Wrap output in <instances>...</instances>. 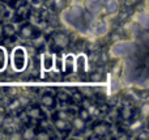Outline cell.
<instances>
[{"label":"cell","mask_w":149,"mask_h":140,"mask_svg":"<svg viewBox=\"0 0 149 140\" xmlns=\"http://www.w3.org/2000/svg\"><path fill=\"white\" fill-rule=\"evenodd\" d=\"M30 13V7L29 4H24L21 7H17L16 9H13V21L17 24L22 22V21L28 20V16Z\"/></svg>","instance_id":"obj_16"},{"label":"cell","mask_w":149,"mask_h":140,"mask_svg":"<svg viewBox=\"0 0 149 140\" xmlns=\"http://www.w3.org/2000/svg\"><path fill=\"white\" fill-rule=\"evenodd\" d=\"M84 5L82 3H73V4L64 7L60 12V20L65 26L77 31L81 36H86L89 33L88 25L84 21Z\"/></svg>","instance_id":"obj_1"},{"label":"cell","mask_w":149,"mask_h":140,"mask_svg":"<svg viewBox=\"0 0 149 140\" xmlns=\"http://www.w3.org/2000/svg\"><path fill=\"white\" fill-rule=\"evenodd\" d=\"M16 30H17V26L13 22H5L1 26V36L4 38H15Z\"/></svg>","instance_id":"obj_22"},{"label":"cell","mask_w":149,"mask_h":140,"mask_svg":"<svg viewBox=\"0 0 149 140\" xmlns=\"http://www.w3.org/2000/svg\"><path fill=\"white\" fill-rule=\"evenodd\" d=\"M70 123H71V130L76 131V132H84V131L86 130L88 123L85 122L84 119H81L77 114H73V117L71 118Z\"/></svg>","instance_id":"obj_20"},{"label":"cell","mask_w":149,"mask_h":140,"mask_svg":"<svg viewBox=\"0 0 149 140\" xmlns=\"http://www.w3.org/2000/svg\"><path fill=\"white\" fill-rule=\"evenodd\" d=\"M90 131L94 136L100 138H106L111 131V125L106 120H94L90 126Z\"/></svg>","instance_id":"obj_8"},{"label":"cell","mask_w":149,"mask_h":140,"mask_svg":"<svg viewBox=\"0 0 149 140\" xmlns=\"http://www.w3.org/2000/svg\"><path fill=\"white\" fill-rule=\"evenodd\" d=\"M82 5L86 10H89L94 17H101L103 13V4L102 0H84Z\"/></svg>","instance_id":"obj_13"},{"label":"cell","mask_w":149,"mask_h":140,"mask_svg":"<svg viewBox=\"0 0 149 140\" xmlns=\"http://www.w3.org/2000/svg\"><path fill=\"white\" fill-rule=\"evenodd\" d=\"M77 115H79L81 119H84L86 123H89L90 120L93 119V115L90 114V111L86 109V107H82V106L79 107V110H77Z\"/></svg>","instance_id":"obj_26"},{"label":"cell","mask_w":149,"mask_h":140,"mask_svg":"<svg viewBox=\"0 0 149 140\" xmlns=\"http://www.w3.org/2000/svg\"><path fill=\"white\" fill-rule=\"evenodd\" d=\"M50 123H51L52 128H54L55 131H58L59 134H68L71 131L70 120H65V119H62V118L50 115Z\"/></svg>","instance_id":"obj_11"},{"label":"cell","mask_w":149,"mask_h":140,"mask_svg":"<svg viewBox=\"0 0 149 140\" xmlns=\"http://www.w3.org/2000/svg\"><path fill=\"white\" fill-rule=\"evenodd\" d=\"M71 98H72V104H73V102H76V104H80V102H81V100L84 98V96L80 93L79 89L74 88V89L71 91Z\"/></svg>","instance_id":"obj_33"},{"label":"cell","mask_w":149,"mask_h":140,"mask_svg":"<svg viewBox=\"0 0 149 140\" xmlns=\"http://www.w3.org/2000/svg\"><path fill=\"white\" fill-rule=\"evenodd\" d=\"M51 4L54 9H59L62 10L65 7V0H51Z\"/></svg>","instance_id":"obj_36"},{"label":"cell","mask_w":149,"mask_h":140,"mask_svg":"<svg viewBox=\"0 0 149 140\" xmlns=\"http://www.w3.org/2000/svg\"><path fill=\"white\" fill-rule=\"evenodd\" d=\"M4 92L9 98H15V97L20 96V88L18 86H13V85L7 86V88H4Z\"/></svg>","instance_id":"obj_31"},{"label":"cell","mask_w":149,"mask_h":140,"mask_svg":"<svg viewBox=\"0 0 149 140\" xmlns=\"http://www.w3.org/2000/svg\"><path fill=\"white\" fill-rule=\"evenodd\" d=\"M26 107H28L26 113H28V115L30 117V119L39 120V119H43L45 118V109L39 104H31L30 102Z\"/></svg>","instance_id":"obj_14"},{"label":"cell","mask_w":149,"mask_h":140,"mask_svg":"<svg viewBox=\"0 0 149 140\" xmlns=\"http://www.w3.org/2000/svg\"><path fill=\"white\" fill-rule=\"evenodd\" d=\"M135 136H136L137 140H149V131L144 127V128H141L140 131H137Z\"/></svg>","instance_id":"obj_35"},{"label":"cell","mask_w":149,"mask_h":140,"mask_svg":"<svg viewBox=\"0 0 149 140\" xmlns=\"http://www.w3.org/2000/svg\"><path fill=\"white\" fill-rule=\"evenodd\" d=\"M55 97L58 100V104H62V106H70L72 104V98H71V91L67 88H58L55 92Z\"/></svg>","instance_id":"obj_15"},{"label":"cell","mask_w":149,"mask_h":140,"mask_svg":"<svg viewBox=\"0 0 149 140\" xmlns=\"http://www.w3.org/2000/svg\"><path fill=\"white\" fill-rule=\"evenodd\" d=\"M144 119L143 118H134L132 120H130V126H128V130L131 132L136 134L137 131H140L141 128H144Z\"/></svg>","instance_id":"obj_23"},{"label":"cell","mask_w":149,"mask_h":140,"mask_svg":"<svg viewBox=\"0 0 149 140\" xmlns=\"http://www.w3.org/2000/svg\"><path fill=\"white\" fill-rule=\"evenodd\" d=\"M21 109H22V106H21V104H20L17 97L10 98V101L8 102V110H9V111H13V113H17V111H20Z\"/></svg>","instance_id":"obj_28"},{"label":"cell","mask_w":149,"mask_h":140,"mask_svg":"<svg viewBox=\"0 0 149 140\" xmlns=\"http://www.w3.org/2000/svg\"><path fill=\"white\" fill-rule=\"evenodd\" d=\"M105 73H102V72H100V71H93L92 73H89V76H88V80L90 81V83H97V84H100V83H103L105 81Z\"/></svg>","instance_id":"obj_24"},{"label":"cell","mask_w":149,"mask_h":140,"mask_svg":"<svg viewBox=\"0 0 149 140\" xmlns=\"http://www.w3.org/2000/svg\"><path fill=\"white\" fill-rule=\"evenodd\" d=\"M39 67L43 72H50L55 68V54L54 52L43 51L39 56Z\"/></svg>","instance_id":"obj_10"},{"label":"cell","mask_w":149,"mask_h":140,"mask_svg":"<svg viewBox=\"0 0 149 140\" xmlns=\"http://www.w3.org/2000/svg\"><path fill=\"white\" fill-rule=\"evenodd\" d=\"M16 36H18V38L22 41H37L42 37V31L38 28V25L28 22L25 20L24 22H20L17 30H16Z\"/></svg>","instance_id":"obj_4"},{"label":"cell","mask_w":149,"mask_h":140,"mask_svg":"<svg viewBox=\"0 0 149 140\" xmlns=\"http://www.w3.org/2000/svg\"><path fill=\"white\" fill-rule=\"evenodd\" d=\"M39 105H41L43 109L49 110V111H52V110H55L58 107V100L52 92L45 91L39 94Z\"/></svg>","instance_id":"obj_7"},{"label":"cell","mask_w":149,"mask_h":140,"mask_svg":"<svg viewBox=\"0 0 149 140\" xmlns=\"http://www.w3.org/2000/svg\"><path fill=\"white\" fill-rule=\"evenodd\" d=\"M8 64H9V52L7 47L0 45V73L7 70Z\"/></svg>","instance_id":"obj_21"},{"label":"cell","mask_w":149,"mask_h":140,"mask_svg":"<svg viewBox=\"0 0 149 140\" xmlns=\"http://www.w3.org/2000/svg\"><path fill=\"white\" fill-rule=\"evenodd\" d=\"M9 64L16 73L25 72L29 67V52L26 47L17 45L9 51Z\"/></svg>","instance_id":"obj_2"},{"label":"cell","mask_w":149,"mask_h":140,"mask_svg":"<svg viewBox=\"0 0 149 140\" xmlns=\"http://www.w3.org/2000/svg\"><path fill=\"white\" fill-rule=\"evenodd\" d=\"M25 127L22 128L21 131V139H25V140H33L34 139V135H36V131L34 128H31L29 125H24Z\"/></svg>","instance_id":"obj_25"},{"label":"cell","mask_w":149,"mask_h":140,"mask_svg":"<svg viewBox=\"0 0 149 140\" xmlns=\"http://www.w3.org/2000/svg\"><path fill=\"white\" fill-rule=\"evenodd\" d=\"M8 16H9V9H8V5L0 1V20H5Z\"/></svg>","instance_id":"obj_34"},{"label":"cell","mask_w":149,"mask_h":140,"mask_svg":"<svg viewBox=\"0 0 149 140\" xmlns=\"http://www.w3.org/2000/svg\"><path fill=\"white\" fill-rule=\"evenodd\" d=\"M0 1H1V3H4V4H7V5H8L10 1H12V0H0Z\"/></svg>","instance_id":"obj_39"},{"label":"cell","mask_w":149,"mask_h":140,"mask_svg":"<svg viewBox=\"0 0 149 140\" xmlns=\"http://www.w3.org/2000/svg\"><path fill=\"white\" fill-rule=\"evenodd\" d=\"M88 29H89V33H92L94 37L102 38V37L107 36L110 31V22L106 20H101L100 17H95Z\"/></svg>","instance_id":"obj_6"},{"label":"cell","mask_w":149,"mask_h":140,"mask_svg":"<svg viewBox=\"0 0 149 140\" xmlns=\"http://www.w3.org/2000/svg\"><path fill=\"white\" fill-rule=\"evenodd\" d=\"M135 117H136V110L130 104L124 105V106H122L120 109H119V118H120L122 120H124V122H130V120H132Z\"/></svg>","instance_id":"obj_19"},{"label":"cell","mask_w":149,"mask_h":140,"mask_svg":"<svg viewBox=\"0 0 149 140\" xmlns=\"http://www.w3.org/2000/svg\"><path fill=\"white\" fill-rule=\"evenodd\" d=\"M122 88V83H120V79L116 77V76H111V84H110V92L111 93H116L119 89Z\"/></svg>","instance_id":"obj_29"},{"label":"cell","mask_w":149,"mask_h":140,"mask_svg":"<svg viewBox=\"0 0 149 140\" xmlns=\"http://www.w3.org/2000/svg\"><path fill=\"white\" fill-rule=\"evenodd\" d=\"M110 55L113 58L116 59H124V58L132 56L137 52V43L135 41H123V39H119L116 42H113L110 50H109Z\"/></svg>","instance_id":"obj_3"},{"label":"cell","mask_w":149,"mask_h":140,"mask_svg":"<svg viewBox=\"0 0 149 140\" xmlns=\"http://www.w3.org/2000/svg\"><path fill=\"white\" fill-rule=\"evenodd\" d=\"M18 118H20V120L24 123V125H29V120H30V117L28 115L26 110H25L24 113H18Z\"/></svg>","instance_id":"obj_37"},{"label":"cell","mask_w":149,"mask_h":140,"mask_svg":"<svg viewBox=\"0 0 149 140\" xmlns=\"http://www.w3.org/2000/svg\"><path fill=\"white\" fill-rule=\"evenodd\" d=\"M31 1H33L34 4H38V5H39V4H43L46 0H31Z\"/></svg>","instance_id":"obj_38"},{"label":"cell","mask_w":149,"mask_h":140,"mask_svg":"<svg viewBox=\"0 0 149 140\" xmlns=\"http://www.w3.org/2000/svg\"><path fill=\"white\" fill-rule=\"evenodd\" d=\"M74 55L73 52H68L62 58V73L64 76H70L74 73Z\"/></svg>","instance_id":"obj_12"},{"label":"cell","mask_w":149,"mask_h":140,"mask_svg":"<svg viewBox=\"0 0 149 140\" xmlns=\"http://www.w3.org/2000/svg\"><path fill=\"white\" fill-rule=\"evenodd\" d=\"M103 12L109 16L118 15L120 12V3L119 0H102Z\"/></svg>","instance_id":"obj_17"},{"label":"cell","mask_w":149,"mask_h":140,"mask_svg":"<svg viewBox=\"0 0 149 140\" xmlns=\"http://www.w3.org/2000/svg\"><path fill=\"white\" fill-rule=\"evenodd\" d=\"M134 21L136 25H139L141 29L149 28V16L147 9H140L134 15Z\"/></svg>","instance_id":"obj_18"},{"label":"cell","mask_w":149,"mask_h":140,"mask_svg":"<svg viewBox=\"0 0 149 140\" xmlns=\"http://www.w3.org/2000/svg\"><path fill=\"white\" fill-rule=\"evenodd\" d=\"M139 114H140V118H143V119L148 118V115H149V102L147 101V100H145V101H143L141 104H140Z\"/></svg>","instance_id":"obj_30"},{"label":"cell","mask_w":149,"mask_h":140,"mask_svg":"<svg viewBox=\"0 0 149 140\" xmlns=\"http://www.w3.org/2000/svg\"><path fill=\"white\" fill-rule=\"evenodd\" d=\"M70 36H68L67 31L64 30H58L55 31L51 36V41H50V46H51V50L55 52H60L62 50H64L65 47L70 46Z\"/></svg>","instance_id":"obj_5"},{"label":"cell","mask_w":149,"mask_h":140,"mask_svg":"<svg viewBox=\"0 0 149 140\" xmlns=\"http://www.w3.org/2000/svg\"><path fill=\"white\" fill-rule=\"evenodd\" d=\"M34 139H37V140H50V139H52V135L49 132V130H41V131H38V132H36Z\"/></svg>","instance_id":"obj_32"},{"label":"cell","mask_w":149,"mask_h":140,"mask_svg":"<svg viewBox=\"0 0 149 140\" xmlns=\"http://www.w3.org/2000/svg\"><path fill=\"white\" fill-rule=\"evenodd\" d=\"M80 91V93L82 94V96L85 97V98H90L92 100L93 97H95V92H94V88L93 86H80V88H77Z\"/></svg>","instance_id":"obj_27"},{"label":"cell","mask_w":149,"mask_h":140,"mask_svg":"<svg viewBox=\"0 0 149 140\" xmlns=\"http://www.w3.org/2000/svg\"><path fill=\"white\" fill-rule=\"evenodd\" d=\"M88 62H89V58L85 52H79L77 55H74V72L77 76L86 75Z\"/></svg>","instance_id":"obj_9"}]
</instances>
